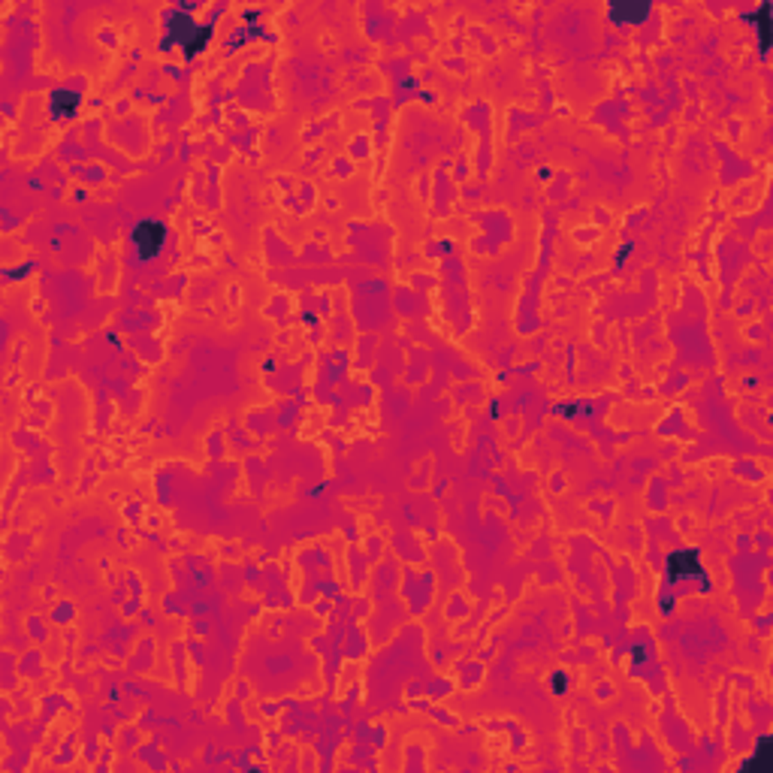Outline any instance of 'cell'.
<instances>
[{"instance_id":"6da1fadb","label":"cell","mask_w":773,"mask_h":773,"mask_svg":"<svg viewBox=\"0 0 773 773\" xmlns=\"http://www.w3.org/2000/svg\"><path fill=\"white\" fill-rule=\"evenodd\" d=\"M167 28H169V42H181L190 55L199 51L212 37V31L206 24H197L194 19H185L181 13H167Z\"/></svg>"},{"instance_id":"7a4b0ae2","label":"cell","mask_w":773,"mask_h":773,"mask_svg":"<svg viewBox=\"0 0 773 773\" xmlns=\"http://www.w3.org/2000/svg\"><path fill=\"white\" fill-rule=\"evenodd\" d=\"M133 242H136L139 257H154L160 251V245H163V227H160V224H154V221L139 224L136 233H133Z\"/></svg>"},{"instance_id":"3957f363","label":"cell","mask_w":773,"mask_h":773,"mask_svg":"<svg viewBox=\"0 0 773 773\" xmlns=\"http://www.w3.org/2000/svg\"><path fill=\"white\" fill-rule=\"evenodd\" d=\"M671 574H674V577L701 574V562L695 559V553H674V556H671Z\"/></svg>"},{"instance_id":"277c9868","label":"cell","mask_w":773,"mask_h":773,"mask_svg":"<svg viewBox=\"0 0 773 773\" xmlns=\"http://www.w3.org/2000/svg\"><path fill=\"white\" fill-rule=\"evenodd\" d=\"M76 106H79V97H76L73 91H58L55 97H51V112H55L58 118H69L76 112Z\"/></svg>"},{"instance_id":"5b68a950","label":"cell","mask_w":773,"mask_h":773,"mask_svg":"<svg viewBox=\"0 0 773 773\" xmlns=\"http://www.w3.org/2000/svg\"><path fill=\"white\" fill-rule=\"evenodd\" d=\"M647 13H649L647 6H620V3H613V6H610V15H613V19L620 22V24H629V22H640V19H644Z\"/></svg>"},{"instance_id":"8992f818","label":"cell","mask_w":773,"mask_h":773,"mask_svg":"<svg viewBox=\"0 0 773 773\" xmlns=\"http://www.w3.org/2000/svg\"><path fill=\"white\" fill-rule=\"evenodd\" d=\"M553 689H556V692H565V676H562V674L553 676Z\"/></svg>"}]
</instances>
